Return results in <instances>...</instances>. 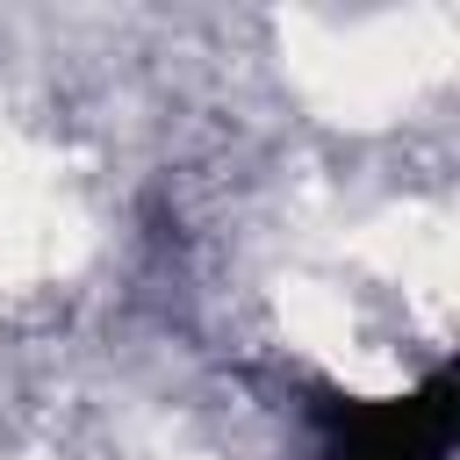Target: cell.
<instances>
[{
	"label": "cell",
	"mask_w": 460,
	"mask_h": 460,
	"mask_svg": "<svg viewBox=\"0 0 460 460\" xmlns=\"http://www.w3.org/2000/svg\"><path fill=\"white\" fill-rule=\"evenodd\" d=\"M460 424V381L438 367L417 395L331 410V460H446Z\"/></svg>",
	"instance_id": "cell-1"
}]
</instances>
